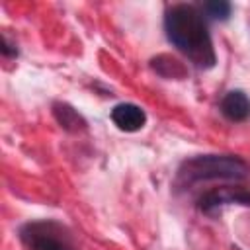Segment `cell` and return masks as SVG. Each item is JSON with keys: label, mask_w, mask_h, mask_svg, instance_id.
Listing matches in <instances>:
<instances>
[{"label": "cell", "mask_w": 250, "mask_h": 250, "mask_svg": "<svg viewBox=\"0 0 250 250\" xmlns=\"http://www.w3.org/2000/svg\"><path fill=\"white\" fill-rule=\"evenodd\" d=\"M168 41L197 68H213L217 62L213 39L203 12L193 4H174L164 18Z\"/></svg>", "instance_id": "obj_1"}, {"label": "cell", "mask_w": 250, "mask_h": 250, "mask_svg": "<svg viewBox=\"0 0 250 250\" xmlns=\"http://www.w3.org/2000/svg\"><path fill=\"white\" fill-rule=\"evenodd\" d=\"M250 166L234 154H199L188 158L178 168L176 184L180 188H191L193 184L211 180H246Z\"/></svg>", "instance_id": "obj_2"}, {"label": "cell", "mask_w": 250, "mask_h": 250, "mask_svg": "<svg viewBox=\"0 0 250 250\" xmlns=\"http://www.w3.org/2000/svg\"><path fill=\"white\" fill-rule=\"evenodd\" d=\"M20 240L27 250H78L72 232L59 221H29L20 229Z\"/></svg>", "instance_id": "obj_3"}, {"label": "cell", "mask_w": 250, "mask_h": 250, "mask_svg": "<svg viewBox=\"0 0 250 250\" xmlns=\"http://www.w3.org/2000/svg\"><path fill=\"white\" fill-rule=\"evenodd\" d=\"M230 203L250 207V189H246V188H215L197 199V207L207 215H213L223 205H230Z\"/></svg>", "instance_id": "obj_4"}, {"label": "cell", "mask_w": 250, "mask_h": 250, "mask_svg": "<svg viewBox=\"0 0 250 250\" xmlns=\"http://www.w3.org/2000/svg\"><path fill=\"white\" fill-rule=\"evenodd\" d=\"M111 121L117 125V129L125 133H135L145 127L146 113L137 104H117L111 109Z\"/></svg>", "instance_id": "obj_5"}, {"label": "cell", "mask_w": 250, "mask_h": 250, "mask_svg": "<svg viewBox=\"0 0 250 250\" xmlns=\"http://www.w3.org/2000/svg\"><path fill=\"white\" fill-rule=\"evenodd\" d=\"M221 113L234 123L246 121L250 117V98L242 90H230L221 100Z\"/></svg>", "instance_id": "obj_6"}, {"label": "cell", "mask_w": 250, "mask_h": 250, "mask_svg": "<svg viewBox=\"0 0 250 250\" xmlns=\"http://www.w3.org/2000/svg\"><path fill=\"white\" fill-rule=\"evenodd\" d=\"M201 12L207 14L213 20H229L230 16V4L225 0H211L201 4Z\"/></svg>", "instance_id": "obj_7"}, {"label": "cell", "mask_w": 250, "mask_h": 250, "mask_svg": "<svg viewBox=\"0 0 250 250\" xmlns=\"http://www.w3.org/2000/svg\"><path fill=\"white\" fill-rule=\"evenodd\" d=\"M55 117L59 119V123L61 125H64L66 129L70 127V125H84V121H82V117L70 107V105H66V104H57L55 105Z\"/></svg>", "instance_id": "obj_8"}, {"label": "cell", "mask_w": 250, "mask_h": 250, "mask_svg": "<svg viewBox=\"0 0 250 250\" xmlns=\"http://www.w3.org/2000/svg\"><path fill=\"white\" fill-rule=\"evenodd\" d=\"M2 53H4L6 57H16V55H18V49H12V45L8 43L6 35L2 37Z\"/></svg>", "instance_id": "obj_9"}]
</instances>
